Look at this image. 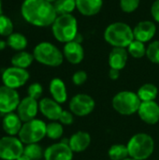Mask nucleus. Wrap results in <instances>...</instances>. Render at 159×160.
Segmentation results:
<instances>
[{
  "instance_id": "e433bc0d",
  "label": "nucleus",
  "mask_w": 159,
  "mask_h": 160,
  "mask_svg": "<svg viewBox=\"0 0 159 160\" xmlns=\"http://www.w3.org/2000/svg\"><path fill=\"white\" fill-rule=\"evenodd\" d=\"M151 14L156 22H159V0H156L151 7Z\"/></svg>"
},
{
  "instance_id": "f257e3e1",
  "label": "nucleus",
  "mask_w": 159,
  "mask_h": 160,
  "mask_svg": "<svg viewBox=\"0 0 159 160\" xmlns=\"http://www.w3.org/2000/svg\"><path fill=\"white\" fill-rule=\"evenodd\" d=\"M21 12L27 22L40 27L52 25L57 18L53 5L46 0H24Z\"/></svg>"
},
{
  "instance_id": "9b49d317",
  "label": "nucleus",
  "mask_w": 159,
  "mask_h": 160,
  "mask_svg": "<svg viewBox=\"0 0 159 160\" xmlns=\"http://www.w3.org/2000/svg\"><path fill=\"white\" fill-rule=\"evenodd\" d=\"M20 96L15 89L6 85L0 86V113L7 114L17 110L20 104Z\"/></svg>"
},
{
  "instance_id": "0eeeda50",
  "label": "nucleus",
  "mask_w": 159,
  "mask_h": 160,
  "mask_svg": "<svg viewBox=\"0 0 159 160\" xmlns=\"http://www.w3.org/2000/svg\"><path fill=\"white\" fill-rule=\"evenodd\" d=\"M46 124L42 120L33 119L22 124L18 138L23 144L37 143L46 136Z\"/></svg>"
},
{
  "instance_id": "4468645a",
  "label": "nucleus",
  "mask_w": 159,
  "mask_h": 160,
  "mask_svg": "<svg viewBox=\"0 0 159 160\" xmlns=\"http://www.w3.org/2000/svg\"><path fill=\"white\" fill-rule=\"evenodd\" d=\"M138 114L147 125H156L159 122V105L155 100L142 102Z\"/></svg>"
},
{
  "instance_id": "c756f323",
  "label": "nucleus",
  "mask_w": 159,
  "mask_h": 160,
  "mask_svg": "<svg viewBox=\"0 0 159 160\" xmlns=\"http://www.w3.org/2000/svg\"><path fill=\"white\" fill-rule=\"evenodd\" d=\"M146 50L147 48L145 47L144 43L142 42V41H139V40H136L134 39L130 44L129 46L127 47V52L128 53L134 57V58H142L143 57L145 54H146Z\"/></svg>"
},
{
  "instance_id": "7c9ffc66",
  "label": "nucleus",
  "mask_w": 159,
  "mask_h": 160,
  "mask_svg": "<svg viewBox=\"0 0 159 160\" xmlns=\"http://www.w3.org/2000/svg\"><path fill=\"white\" fill-rule=\"evenodd\" d=\"M13 33V23L11 20L4 15L0 14V35L8 37Z\"/></svg>"
},
{
  "instance_id": "a878e982",
  "label": "nucleus",
  "mask_w": 159,
  "mask_h": 160,
  "mask_svg": "<svg viewBox=\"0 0 159 160\" xmlns=\"http://www.w3.org/2000/svg\"><path fill=\"white\" fill-rule=\"evenodd\" d=\"M108 156L111 160H124L129 157L127 146L125 144H113L108 151Z\"/></svg>"
},
{
  "instance_id": "39448f33",
  "label": "nucleus",
  "mask_w": 159,
  "mask_h": 160,
  "mask_svg": "<svg viewBox=\"0 0 159 160\" xmlns=\"http://www.w3.org/2000/svg\"><path fill=\"white\" fill-rule=\"evenodd\" d=\"M35 60L48 67H59L64 61L63 52L51 42H40L33 52Z\"/></svg>"
},
{
  "instance_id": "9d476101",
  "label": "nucleus",
  "mask_w": 159,
  "mask_h": 160,
  "mask_svg": "<svg viewBox=\"0 0 159 160\" xmlns=\"http://www.w3.org/2000/svg\"><path fill=\"white\" fill-rule=\"evenodd\" d=\"M96 102L94 98L87 94H78L69 101L70 112L79 117L89 115L95 109Z\"/></svg>"
},
{
  "instance_id": "bb28decb",
  "label": "nucleus",
  "mask_w": 159,
  "mask_h": 160,
  "mask_svg": "<svg viewBox=\"0 0 159 160\" xmlns=\"http://www.w3.org/2000/svg\"><path fill=\"white\" fill-rule=\"evenodd\" d=\"M53 7L57 15L71 14L76 8V0H56Z\"/></svg>"
},
{
  "instance_id": "6ab92c4d",
  "label": "nucleus",
  "mask_w": 159,
  "mask_h": 160,
  "mask_svg": "<svg viewBox=\"0 0 159 160\" xmlns=\"http://www.w3.org/2000/svg\"><path fill=\"white\" fill-rule=\"evenodd\" d=\"M22 127V121L20 119L17 113L14 112L7 113L4 116L2 120L3 130L7 134V136L18 135Z\"/></svg>"
},
{
  "instance_id": "c85d7f7f",
  "label": "nucleus",
  "mask_w": 159,
  "mask_h": 160,
  "mask_svg": "<svg viewBox=\"0 0 159 160\" xmlns=\"http://www.w3.org/2000/svg\"><path fill=\"white\" fill-rule=\"evenodd\" d=\"M23 155L31 160H39L44 157V152L38 143L26 144L23 149Z\"/></svg>"
},
{
  "instance_id": "c9c22d12",
  "label": "nucleus",
  "mask_w": 159,
  "mask_h": 160,
  "mask_svg": "<svg viewBox=\"0 0 159 160\" xmlns=\"http://www.w3.org/2000/svg\"><path fill=\"white\" fill-rule=\"evenodd\" d=\"M62 125H65V126H70L73 124L74 122V114L71 112H68V111H64L62 112L61 113V116L58 120Z\"/></svg>"
},
{
  "instance_id": "4c0bfd02",
  "label": "nucleus",
  "mask_w": 159,
  "mask_h": 160,
  "mask_svg": "<svg viewBox=\"0 0 159 160\" xmlns=\"http://www.w3.org/2000/svg\"><path fill=\"white\" fill-rule=\"evenodd\" d=\"M109 76L112 80L115 81L119 78L120 76V70L119 69H115V68H111L110 72H109Z\"/></svg>"
},
{
  "instance_id": "4be33fe9",
  "label": "nucleus",
  "mask_w": 159,
  "mask_h": 160,
  "mask_svg": "<svg viewBox=\"0 0 159 160\" xmlns=\"http://www.w3.org/2000/svg\"><path fill=\"white\" fill-rule=\"evenodd\" d=\"M50 93L52 98L57 101L58 103L62 104L65 103L67 99V92L65 82L59 78H53L50 82Z\"/></svg>"
},
{
  "instance_id": "f8f14e48",
  "label": "nucleus",
  "mask_w": 159,
  "mask_h": 160,
  "mask_svg": "<svg viewBox=\"0 0 159 160\" xmlns=\"http://www.w3.org/2000/svg\"><path fill=\"white\" fill-rule=\"evenodd\" d=\"M45 160H72L73 151L68 145V142H61L50 145L44 151Z\"/></svg>"
},
{
  "instance_id": "ddd939ff",
  "label": "nucleus",
  "mask_w": 159,
  "mask_h": 160,
  "mask_svg": "<svg viewBox=\"0 0 159 160\" xmlns=\"http://www.w3.org/2000/svg\"><path fill=\"white\" fill-rule=\"evenodd\" d=\"M16 111L20 119L23 123H26L28 121L36 119L37 112L39 111L38 102L37 100L30 97H25L20 101V104Z\"/></svg>"
},
{
  "instance_id": "f704fd0d",
  "label": "nucleus",
  "mask_w": 159,
  "mask_h": 160,
  "mask_svg": "<svg viewBox=\"0 0 159 160\" xmlns=\"http://www.w3.org/2000/svg\"><path fill=\"white\" fill-rule=\"evenodd\" d=\"M86 81H87V73L83 70L76 71L72 76V82L77 86L83 84Z\"/></svg>"
},
{
  "instance_id": "58836bf2",
  "label": "nucleus",
  "mask_w": 159,
  "mask_h": 160,
  "mask_svg": "<svg viewBox=\"0 0 159 160\" xmlns=\"http://www.w3.org/2000/svg\"><path fill=\"white\" fill-rule=\"evenodd\" d=\"M82 40H83V38H82V36L80 33H78V34H77V36L75 37V38H74V40H73V41H75V42H78V43H81V44H82Z\"/></svg>"
},
{
  "instance_id": "cd10ccee",
  "label": "nucleus",
  "mask_w": 159,
  "mask_h": 160,
  "mask_svg": "<svg viewBox=\"0 0 159 160\" xmlns=\"http://www.w3.org/2000/svg\"><path fill=\"white\" fill-rule=\"evenodd\" d=\"M64 133L63 125L57 121H52L46 126V136L51 140H58Z\"/></svg>"
},
{
  "instance_id": "6e6552de",
  "label": "nucleus",
  "mask_w": 159,
  "mask_h": 160,
  "mask_svg": "<svg viewBox=\"0 0 159 160\" xmlns=\"http://www.w3.org/2000/svg\"><path fill=\"white\" fill-rule=\"evenodd\" d=\"M23 143L15 136L0 138V159L16 160L23 155Z\"/></svg>"
},
{
  "instance_id": "79ce46f5",
  "label": "nucleus",
  "mask_w": 159,
  "mask_h": 160,
  "mask_svg": "<svg viewBox=\"0 0 159 160\" xmlns=\"http://www.w3.org/2000/svg\"><path fill=\"white\" fill-rule=\"evenodd\" d=\"M124 160H137V159H134V158H130V157H129V158H125Z\"/></svg>"
},
{
  "instance_id": "423d86ee",
  "label": "nucleus",
  "mask_w": 159,
  "mask_h": 160,
  "mask_svg": "<svg viewBox=\"0 0 159 160\" xmlns=\"http://www.w3.org/2000/svg\"><path fill=\"white\" fill-rule=\"evenodd\" d=\"M112 104V108L121 115H132L138 112L142 100L137 93L132 91H121L113 97Z\"/></svg>"
},
{
  "instance_id": "20e7f679",
  "label": "nucleus",
  "mask_w": 159,
  "mask_h": 160,
  "mask_svg": "<svg viewBox=\"0 0 159 160\" xmlns=\"http://www.w3.org/2000/svg\"><path fill=\"white\" fill-rule=\"evenodd\" d=\"M127 146L130 158L137 160H145L154 153L155 142L149 134L138 133L128 141Z\"/></svg>"
},
{
  "instance_id": "a19ab883",
  "label": "nucleus",
  "mask_w": 159,
  "mask_h": 160,
  "mask_svg": "<svg viewBox=\"0 0 159 160\" xmlns=\"http://www.w3.org/2000/svg\"><path fill=\"white\" fill-rule=\"evenodd\" d=\"M16 160H31L28 157H26V156H24V155H22L19 158H17Z\"/></svg>"
},
{
  "instance_id": "2eb2a0df",
  "label": "nucleus",
  "mask_w": 159,
  "mask_h": 160,
  "mask_svg": "<svg viewBox=\"0 0 159 160\" xmlns=\"http://www.w3.org/2000/svg\"><path fill=\"white\" fill-rule=\"evenodd\" d=\"M38 108L42 115L51 121H58L63 112L60 103L50 98H42L38 102Z\"/></svg>"
},
{
  "instance_id": "dca6fc26",
  "label": "nucleus",
  "mask_w": 159,
  "mask_h": 160,
  "mask_svg": "<svg viewBox=\"0 0 159 160\" xmlns=\"http://www.w3.org/2000/svg\"><path fill=\"white\" fill-rule=\"evenodd\" d=\"M157 33V26L154 22L142 21L133 29L134 38L143 43L150 41Z\"/></svg>"
},
{
  "instance_id": "412c9836",
  "label": "nucleus",
  "mask_w": 159,
  "mask_h": 160,
  "mask_svg": "<svg viewBox=\"0 0 159 160\" xmlns=\"http://www.w3.org/2000/svg\"><path fill=\"white\" fill-rule=\"evenodd\" d=\"M102 5V0H76V8L83 16H94L97 14Z\"/></svg>"
},
{
  "instance_id": "5701e85b",
  "label": "nucleus",
  "mask_w": 159,
  "mask_h": 160,
  "mask_svg": "<svg viewBox=\"0 0 159 160\" xmlns=\"http://www.w3.org/2000/svg\"><path fill=\"white\" fill-rule=\"evenodd\" d=\"M137 95L142 102L154 101L158 95V89L153 83H144L139 88Z\"/></svg>"
},
{
  "instance_id": "473e14b6",
  "label": "nucleus",
  "mask_w": 159,
  "mask_h": 160,
  "mask_svg": "<svg viewBox=\"0 0 159 160\" xmlns=\"http://www.w3.org/2000/svg\"><path fill=\"white\" fill-rule=\"evenodd\" d=\"M141 0H120V8L124 12L131 13L140 6Z\"/></svg>"
},
{
  "instance_id": "393cba45",
  "label": "nucleus",
  "mask_w": 159,
  "mask_h": 160,
  "mask_svg": "<svg viewBox=\"0 0 159 160\" xmlns=\"http://www.w3.org/2000/svg\"><path fill=\"white\" fill-rule=\"evenodd\" d=\"M7 44L15 51H22L27 46V39L22 34L12 33L7 37Z\"/></svg>"
},
{
  "instance_id": "b1692460",
  "label": "nucleus",
  "mask_w": 159,
  "mask_h": 160,
  "mask_svg": "<svg viewBox=\"0 0 159 160\" xmlns=\"http://www.w3.org/2000/svg\"><path fill=\"white\" fill-rule=\"evenodd\" d=\"M34 59L35 57L33 54L27 52H19L11 58V64L13 67L26 69L28 67L31 66Z\"/></svg>"
},
{
  "instance_id": "aec40b11",
  "label": "nucleus",
  "mask_w": 159,
  "mask_h": 160,
  "mask_svg": "<svg viewBox=\"0 0 159 160\" xmlns=\"http://www.w3.org/2000/svg\"><path fill=\"white\" fill-rule=\"evenodd\" d=\"M127 59L128 52L126 50V48L113 47L109 55V65L111 68L122 70L126 67Z\"/></svg>"
},
{
  "instance_id": "c03bdc74",
  "label": "nucleus",
  "mask_w": 159,
  "mask_h": 160,
  "mask_svg": "<svg viewBox=\"0 0 159 160\" xmlns=\"http://www.w3.org/2000/svg\"><path fill=\"white\" fill-rule=\"evenodd\" d=\"M1 7H2V0H0V14H1Z\"/></svg>"
},
{
  "instance_id": "7ed1b4c3",
  "label": "nucleus",
  "mask_w": 159,
  "mask_h": 160,
  "mask_svg": "<svg viewBox=\"0 0 159 160\" xmlns=\"http://www.w3.org/2000/svg\"><path fill=\"white\" fill-rule=\"evenodd\" d=\"M54 38L64 43L73 41L78 32L77 19L72 14L59 15L52 25Z\"/></svg>"
},
{
  "instance_id": "f03ea898",
  "label": "nucleus",
  "mask_w": 159,
  "mask_h": 160,
  "mask_svg": "<svg viewBox=\"0 0 159 160\" xmlns=\"http://www.w3.org/2000/svg\"><path fill=\"white\" fill-rule=\"evenodd\" d=\"M104 38L110 45L118 48H127L135 39L133 29L123 22L111 23L105 29Z\"/></svg>"
},
{
  "instance_id": "ea45409f",
  "label": "nucleus",
  "mask_w": 159,
  "mask_h": 160,
  "mask_svg": "<svg viewBox=\"0 0 159 160\" xmlns=\"http://www.w3.org/2000/svg\"><path fill=\"white\" fill-rule=\"evenodd\" d=\"M7 42L6 41H4V40H0V51H2V50H4L5 48H6V46H7Z\"/></svg>"
},
{
  "instance_id": "37998d69",
  "label": "nucleus",
  "mask_w": 159,
  "mask_h": 160,
  "mask_svg": "<svg viewBox=\"0 0 159 160\" xmlns=\"http://www.w3.org/2000/svg\"><path fill=\"white\" fill-rule=\"evenodd\" d=\"M46 1H48V2H50V3H52H52H53V2H55L56 0H46Z\"/></svg>"
},
{
  "instance_id": "72a5a7b5",
  "label": "nucleus",
  "mask_w": 159,
  "mask_h": 160,
  "mask_svg": "<svg viewBox=\"0 0 159 160\" xmlns=\"http://www.w3.org/2000/svg\"><path fill=\"white\" fill-rule=\"evenodd\" d=\"M27 93H28V97L37 100L41 98L42 93H43V87L40 83L38 82H34L32 84L29 85L28 89H27Z\"/></svg>"
},
{
  "instance_id": "1a4fd4ad",
  "label": "nucleus",
  "mask_w": 159,
  "mask_h": 160,
  "mask_svg": "<svg viewBox=\"0 0 159 160\" xmlns=\"http://www.w3.org/2000/svg\"><path fill=\"white\" fill-rule=\"evenodd\" d=\"M28 80H29V73L24 68L10 67L6 68L2 73L3 84L15 90L17 88L23 86Z\"/></svg>"
},
{
  "instance_id": "2f4dec72",
  "label": "nucleus",
  "mask_w": 159,
  "mask_h": 160,
  "mask_svg": "<svg viewBox=\"0 0 159 160\" xmlns=\"http://www.w3.org/2000/svg\"><path fill=\"white\" fill-rule=\"evenodd\" d=\"M146 56L155 64H159V40L153 41L146 50Z\"/></svg>"
},
{
  "instance_id": "f3484780",
  "label": "nucleus",
  "mask_w": 159,
  "mask_h": 160,
  "mask_svg": "<svg viewBox=\"0 0 159 160\" xmlns=\"http://www.w3.org/2000/svg\"><path fill=\"white\" fill-rule=\"evenodd\" d=\"M65 58L71 64H80L84 58V50L81 43L70 41L65 44L63 49Z\"/></svg>"
},
{
  "instance_id": "a211bd4d",
  "label": "nucleus",
  "mask_w": 159,
  "mask_h": 160,
  "mask_svg": "<svg viewBox=\"0 0 159 160\" xmlns=\"http://www.w3.org/2000/svg\"><path fill=\"white\" fill-rule=\"evenodd\" d=\"M90 143L91 136L85 131H78L74 133L68 141V145L73 153H81L85 151Z\"/></svg>"
}]
</instances>
